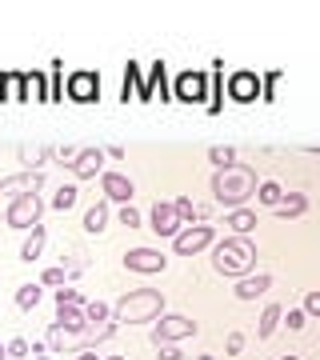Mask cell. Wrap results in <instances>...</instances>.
<instances>
[{"instance_id": "4316f807", "label": "cell", "mask_w": 320, "mask_h": 360, "mask_svg": "<svg viewBox=\"0 0 320 360\" xmlns=\"http://www.w3.org/2000/svg\"><path fill=\"white\" fill-rule=\"evenodd\" d=\"M72 272L64 269V264H52V269H44V276H40V284L44 288H64V281H68Z\"/></svg>"}, {"instance_id": "52a82bcc", "label": "cell", "mask_w": 320, "mask_h": 360, "mask_svg": "<svg viewBox=\"0 0 320 360\" xmlns=\"http://www.w3.org/2000/svg\"><path fill=\"white\" fill-rule=\"evenodd\" d=\"M124 269L141 272V276H156V272L168 269V257L160 252V248H128L124 252Z\"/></svg>"}, {"instance_id": "7a4b0ae2", "label": "cell", "mask_w": 320, "mask_h": 360, "mask_svg": "<svg viewBox=\"0 0 320 360\" xmlns=\"http://www.w3.org/2000/svg\"><path fill=\"white\" fill-rule=\"evenodd\" d=\"M212 269L220 276H232V281H241V276H252L256 272V245L252 236H224L212 245Z\"/></svg>"}, {"instance_id": "f1b7e54d", "label": "cell", "mask_w": 320, "mask_h": 360, "mask_svg": "<svg viewBox=\"0 0 320 360\" xmlns=\"http://www.w3.org/2000/svg\"><path fill=\"white\" fill-rule=\"evenodd\" d=\"M116 220H120V224H124L128 232H136V229L144 224V217H141V212H136L132 205H120V212H116Z\"/></svg>"}, {"instance_id": "e575fe53", "label": "cell", "mask_w": 320, "mask_h": 360, "mask_svg": "<svg viewBox=\"0 0 320 360\" xmlns=\"http://www.w3.org/2000/svg\"><path fill=\"white\" fill-rule=\"evenodd\" d=\"M224 348H229V356H236L244 348V333H229V340H224Z\"/></svg>"}, {"instance_id": "4dcf8cb0", "label": "cell", "mask_w": 320, "mask_h": 360, "mask_svg": "<svg viewBox=\"0 0 320 360\" xmlns=\"http://www.w3.org/2000/svg\"><path fill=\"white\" fill-rule=\"evenodd\" d=\"M172 208H177L180 224H188V220H196V205H192L188 196H177V200H172Z\"/></svg>"}, {"instance_id": "603a6c76", "label": "cell", "mask_w": 320, "mask_h": 360, "mask_svg": "<svg viewBox=\"0 0 320 360\" xmlns=\"http://www.w3.org/2000/svg\"><path fill=\"white\" fill-rule=\"evenodd\" d=\"M256 200H260L264 208H276L284 200V188L276 184V180H260V184H256Z\"/></svg>"}, {"instance_id": "277c9868", "label": "cell", "mask_w": 320, "mask_h": 360, "mask_svg": "<svg viewBox=\"0 0 320 360\" xmlns=\"http://www.w3.org/2000/svg\"><path fill=\"white\" fill-rule=\"evenodd\" d=\"M40 217H44V200H40V193H28V196H16V200H8L4 224H8V229H37Z\"/></svg>"}, {"instance_id": "9a60e30c", "label": "cell", "mask_w": 320, "mask_h": 360, "mask_svg": "<svg viewBox=\"0 0 320 360\" xmlns=\"http://www.w3.org/2000/svg\"><path fill=\"white\" fill-rule=\"evenodd\" d=\"M44 245H49V229H44V224H37V229H28L25 245H20V260H25V264H37V260H40V252H44Z\"/></svg>"}, {"instance_id": "1f68e13d", "label": "cell", "mask_w": 320, "mask_h": 360, "mask_svg": "<svg viewBox=\"0 0 320 360\" xmlns=\"http://www.w3.org/2000/svg\"><path fill=\"white\" fill-rule=\"evenodd\" d=\"M28 356H32V345L28 340H20V336L8 340V360H28Z\"/></svg>"}, {"instance_id": "2e32d148", "label": "cell", "mask_w": 320, "mask_h": 360, "mask_svg": "<svg viewBox=\"0 0 320 360\" xmlns=\"http://www.w3.org/2000/svg\"><path fill=\"white\" fill-rule=\"evenodd\" d=\"M269 288H272L269 272H252V276H241V281H236V296H241V300H256V296H264Z\"/></svg>"}, {"instance_id": "836d02e7", "label": "cell", "mask_w": 320, "mask_h": 360, "mask_svg": "<svg viewBox=\"0 0 320 360\" xmlns=\"http://www.w3.org/2000/svg\"><path fill=\"white\" fill-rule=\"evenodd\" d=\"M305 316H320V292L305 296Z\"/></svg>"}, {"instance_id": "8992f818", "label": "cell", "mask_w": 320, "mask_h": 360, "mask_svg": "<svg viewBox=\"0 0 320 360\" xmlns=\"http://www.w3.org/2000/svg\"><path fill=\"white\" fill-rule=\"evenodd\" d=\"M217 245V229L212 224H192V229H180L172 248H177V257H196V252H205V248Z\"/></svg>"}, {"instance_id": "7c38bea8", "label": "cell", "mask_w": 320, "mask_h": 360, "mask_svg": "<svg viewBox=\"0 0 320 360\" xmlns=\"http://www.w3.org/2000/svg\"><path fill=\"white\" fill-rule=\"evenodd\" d=\"M68 96L77 104H92L101 96V77L96 72H77V77L68 80Z\"/></svg>"}, {"instance_id": "44dd1931", "label": "cell", "mask_w": 320, "mask_h": 360, "mask_svg": "<svg viewBox=\"0 0 320 360\" xmlns=\"http://www.w3.org/2000/svg\"><path fill=\"white\" fill-rule=\"evenodd\" d=\"M281 316H284V309H281V304H264V312H260V328H256V336H260V340H269V336L276 333V324H281Z\"/></svg>"}, {"instance_id": "d590c367", "label": "cell", "mask_w": 320, "mask_h": 360, "mask_svg": "<svg viewBox=\"0 0 320 360\" xmlns=\"http://www.w3.org/2000/svg\"><path fill=\"white\" fill-rule=\"evenodd\" d=\"M56 156H60L64 165L72 168V160H77V156H80V148H72V144H64V148H56Z\"/></svg>"}, {"instance_id": "7bdbcfd3", "label": "cell", "mask_w": 320, "mask_h": 360, "mask_svg": "<svg viewBox=\"0 0 320 360\" xmlns=\"http://www.w3.org/2000/svg\"><path fill=\"white\" fill-rule=\"evenodd\" d=\"M281 360H300V356H281Z\"/></svg>"}, {"instance_id": "d6986e66", "label": "cell", "mask_w": 320, "mask_h": 360, "mask_svg": "<svg viewBox=\"0 0 320 360\" xmlns=\"http://www.w3.org/2000/svg\"><path fill=\"white\" fill-rule=\"evenodd\" d=\"M108 200H96V205H89V212H84V232H104L108 229Z\"/></svg>"}, {"instance_id": "ab89813d", "label": "cell", "mask_w": 320, "mask_h": 360, "mask_svg": "<svg viewBox=\"0 0 320 360\" xmlns=\"http://www.w3.org/2000/svg\"><path fill=\"white\" fill-rule=\"evenodd\" d=\"M104 360H128V356H104Z\"/></svg>"}, {"instance_id": "d4e9b609", "label": "cell", "mask_w": 320, "mask_h": 360, "mask_svg": "<svg viewBox=\"0 0 320 360\" xmlns=\"http://www.w3.org/2000/svg\"><path fill=\"white\" fill-rule=\"evenodd\" d=\"M52 208H56V212L77 208V184H60V188H56V196H52Z\"/></svg>"}, {"instance_id": "4fadbf2b", "label": "cell", "mask_w": 320, "mask_h": 360, "mask_svg": "<svg viewBox=\"0 0 320 360\" xmlns=\"http://www.w3.org/2000/svg\"><path fill=\"white\" fill-rule=\"evenodd\" d=\"M177 96H180V101L200 104V101L208 96V77H205V72H180V80H177Z\"/></svg>"}, {"instance_id": "8d00e7d4", "label": "cell", "mask_w": 320, "mask_h": 360, "mask_svg": "<svg viewBox=\"0 0 320 360\" xmlns=\"http://www.w3.org/2000/svg\"><path fill=\"white\" fill-rule=\"evenodd\" d=\"M160 360H184V352L177 345H160Z\"/></svg>"}, {"instance_id": "74e56055", "label": "cell", "mask_w": 320, "mask_h": 360, "mask_svg": "<svg viewBox=\"0 0 320 360\" xmlns=\"http://www.w3.org/2000/svg\"><path fill=\"white\" fill-rule=\"evenodd\" d=\"M77 360H104V356H96L92 348H84V352H77Z\"/></svg>"}, {"instance_id": "6da1fadb", "label": "cell", "mask_w": 320, "mask_h": 360, "mask_svg": "<svg viewBox=\"0 0 320 360\" xmlns=\"http://www.w3.org/2000/svg\"><path fill=\"white\" fill-rule=\"evenodd\" d=\"M256 168L248 165H232V168H220L212 172V196H217L220 208H244V200H252L256 196Z\"/></svg>"}, {"instance_id": "f546056e", "label": "cell", "mask_w": 320, "mask_h": 360, "mask_svg": "<svg viewBox=\"0 0 320 360\" xmlns=\"http://www.w3.org/2000/svg\"><path fill=\"white\" fill-rule=\"evenodd\" d=\"M52 300H56V304H72V309H84V296H80L77 288H68V284H64V288H56V296H52Z\"/></svg>"}, {"instance_id": "5bb4252c", "label": "cell", "mask_w": 320, "mask_h": 360, "mask_svg": "<svg viewBox=\"0 0 320 360\" xmlns=\"http://www.w3.org/2000/svg\"><path fill=\"white\" fill-rule=\"evenodd\" d=\"M56 324H60L68 336H89V316H84V309H72V304H56Z\"/></svg>"}, {"instance_id": "60d3db41", "label": "cell", "mask_w": 320, "mask_h": 360, "mask_svg": "<svg viewBox=\"0 0 320 360\" xmlns=\"http://www.w3.org/2000/svg\"><path fill=\"white\" fill-rule=\"evenodd\" d=\"M196 360H212V356H208V352H205V356H196Z\"/></svg>"}, {"instance_id": "b9f144b4", "label": "cell", "mask_w": 320, "mask_h": 360, "mask_svg": "<svg viewBox=\"0 0 320 360\" xmlns=\"http://www.w3.org/2000/svg\"><path fill=\"white\" fill-rule=\"evenodd\" d=\"M32 360H52V356H32Z\"/></svg>"}, {"instance_id": "e0dca14e", "label": "cell", "mask_w": 320, "mask_h": 360, "mask_svg": "<svg viewBox=\"0 0 320 360\" xmlns=\"http://www.w3.org/2000/svg\"><path fill=\"white\" fill-rule=\"evenodd\" d=\"M272 212H276L281 220H296V217H305V212H308V196H305V193H284V200H281L276 208H272Z\"/></svg>"}, {"instance_id": "484cf974", "label": "cell", "mask_w": 320, "mask_h": 360, "mask_svg": "<svg viewBox=\"0 0 320 360\" xmlns=\"http://www.w3.org/2000/svg\"><path fill=\"white\" fill-rule=\"evenodd\" d=\"M44 156H49V148H20V165H25V172H40Z\"/></svg>"}, {"instance_id": "cb8c5ba5", "label": "cell", "mask_w": 320, "mask_h": 360, "mask_svg": "<svg viewBox=\"0 0 320 360\" xmlns=\"http://www.w3.org/2000/svg\"><path fill=\"white\" fill-rule=\"evenodd\" d=\"M208 160H212V168H232L236 165V148H229V144H217V148H208Z\"/></svg>"}, {"instance_id": "30bf717a", "label": "cell", "mask_w": 320, "mask_h": 360, "mask_svg": "<svg viewBox=\"0 0 320 360\" xmlns=\"http://www.w3.org/2000/svg\"><path fill=\"white\" fill-rule=\"evenodd\" d=\"M101 188L108 200H120V205H132V196H136V184L124 172H101Z\"/></svg>"}, {"instance_id": "8fae6325", "label": "cell", "mask_w": 320, "mask_h": 360, "mask_svg": "<svg viewBox=\"0 0 320 360\" xmlns=\"http://www.w3.org/2000/svg\"><path fill=\"white\" fill-rule=\"evenodd\" d=\"M104 172V148H80V156L72 160V176L77 180H96Z\"/></svg>"}, {"instance_id": "f35d334b", "label": "cell", "mask_w": 320, "mask_h": 360, "mask_svg": "<svg viewBox=\"0 0 320 360\" xmlns=\"http://www.w3.org/2000/svg\"><path fill=\"white\" fill-rule=\"evenodd\" d=\"M0 360H8V345H0Z\"/></svg>"}, {"instance_id": "7402d4cb", "label": "cell", "mask_w": 320, "mask_h": 360, "mask_svg": "<svg viewBox=\"0 0 320 360\" xmlns=\"http://www.w3.org/2000/svg\"><path fill=\"white\" fill-rule=\"evenodd\" d=\"M256 92H260V84H256L252 72H236V77H232V96H236V101H252Z\"/></svg>"}, {"instance_id": "5b68a950", "label": "cell", "mask_w": 320, "mask_h": 360, "mask_svg": "<svg viewBox=\"0 0 320 360\" xmlns=\"http://www.w3.org/2000/svg\"><path fill=\"white\" fill-rule=\"evenodd\" d=\"M200 328H196V321L192 316H180V312H165L160 321H156L153 328V345H177V340H188V336H196Z\"/></svg>"}, {"instance_id": "ac0fdd59", "label": "cell", "mask_w": 320, "mask_h": 360, "mask_svg": "<svg viewBox=\"0 0 320 360\" xmlns=\"http://www.w3.org/2000/svg\"><path fill=\"white\" fill-rule=\"evenodd\" d=\"M224 224H229L232 236H248V232L256 229V212H248V208H232Z\"/></svg>"}, {"instance_id": "ffe728a7", "label": "cell", "mask_w": 320, "mask_h": 360, "mask_svg": "<svg viewBox=\"0 0 320 360\" xmlns=\"http://www.w3.org/2000/svg\"><path fill=\"white\" fill-rule=\"evenodd\" d=\"M40 296H44V284H20V288H16V309L32 312L40 304Z\"/></svg>"}, {"instance_id": "83f0119b", "label": "cell", "mask_w": 320, "mask_h": 360, "mask_svg": "<svg viewBox=\"0 0 320 360\" xmlns=\"http://www.w3.org/2000/svg\"><path fill=\"white\" fill-rule=\"evenodd\" d=\"M84 316H89V324H108L113 309H108L104 300H89V304H84Z\"/></svg>"}, {"instance_id": "ba28073f", "label": "cell", "mask_w": 320, "mask_h": 360, "mask_svg": "<svg viewBox=\"0 0 320 360\" xmlns=\"http://www.w3.org/2000/svg\"><path fill=\"white\" fill-rule=\"evenodd\" d=\"M44 188V168L40 172H16V176H4L0 180V196L4 200H16V196H28V193H40Z\"/></svg>"}, {"instance_id": "9c48e42d", "label": "cell", "mask_w": 320, "mask_h": 360, "mask_svg": "<svg viewBox=\"0 0 320 360\" xmlns=\"http://www.w3.org/2000/svg\"><path fill=\"white\" fill-rule=\"evenodd\" d=\"M148 220H153V232H160L168 240H177V232L184 229L180 217H177V208H172V200H156V205L148 208Z\"/></svg>"}, {"instance_id": "d6a6232c", "label": "cell", "mask_w": 320, "mask_h": 360, "mask_svg": "<svg viewBox=\"0 0 320 360\" xmlns=\"http://www.w3.org/2000/svg\"><path fill=\"white\" fill-rule=\"evenodd\" d=\"M281 321H284V328H288V333H300V328H305V309H293L288 316H281Z\"/></svg>"}, {"instance_id": "3957f363", "label": "cell", "mask_w": 320, "mask_h": 360, "mask_svg": "<svg viewBox=\"0 0 320 360\" xmlns=\"http://www.w3.org/2000/svg\"><path fill=\"white\" fill-rule=\"evenodd\" d=\"M116 324H153L165 316V292L160 288H136V292H128L116 300L113 309Z\"/></svg>"}]
</instances>
